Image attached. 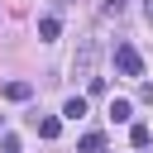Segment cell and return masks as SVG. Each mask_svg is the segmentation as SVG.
Listing matches in <instances>:
<instances>
[{"instance_id": "1", "label": "cell", "mask_w": 153, "mask_h": 153, "mask_svg": "<svg viewBox=\"0 0 153 153\" xmlns=\"http://www.w3.org/2000/svg\"><path fill=\"white\" fill-rule=\"evenodd\" d=\"M110 57H115V72H120V76H143V57H139L134 43H115Z\"/></svg>"}, {"instance_id": "2", "label": "cell", "mask_w": 153, "mask_h": 153, "mask_svg": "<svg viewBox=\"0 0 153 153\" xmlns=\"http://www.w3.org/2000/svg\"><path fill=\"white\" fill-rule=\"evenodd\" d=\"M91 67H96V38H81V48H76V62H72V72L91 81Z\"/></svg>"}, {"instance_id": "3", "label": "cell", "mask_w": 153, "mask_h": 153, "mask_svg": "<svg viewBox=\"0 0 153 153\" xmlns=\"http://www.w3.org/2000/svg\"><path fill=\"white\" fill-rule=\"evenodd\" d=\"M33 129H38V139H57V134H62V120H57V115H43V120L33 115Z\"/></svg>"}, {"instance_id": "4", "label": "cell", "mask_w": 153, "mask_h": 153, "mask_svg": "<svg viewBox=\"0 0 153 153\" xmlns=\"http://www.w3.org/2000/svg\"><path fill=\"white\" fill-rule=\"evenodd\" d=\"M57 33H62V24H57V14H43V19H38V38H43V43H53Z\"/></svg>"}, {"instance_id": "5", "label": "cell", "mask_w": 153, "mask_h": 153, "mask_svg": "<svg viewBox=\"0 0 153 153\" xmlns=\"http://www.w3.org/2000/svg\"><path fill=\"white\" fill-rule=\"evenodd\" d=\"M110 120H115V124H124V120H134V105L115 96V100H110Z\"/></svg>"}, {"instance_id": "6", "label": "cell", "mask_w": 153, "mask_h": 153, "mask_svg": "<svg viewBox=\"0 0 153 153\" xmlns=\"http://www.w3.org/2000/svg\"><path fill=\"white\" fill-rule=\"evenodd\" d=\"M5 96H10V100H29L33 86H29V81H5Z\"/></svg>"}, {"instance_id": "7", "label": "cell", "mask_w": 153, "mask_h": 153, "mask_svg": "<svg viewBox=\"0 0 153 153\" xmlns=\"http://www.w3.org/2000/svg\"><path fill=\"white\" fill-rule=\"evenodd\" d=\"M100 148H105V134H100V129L81 134V153H100Z\"/></svg>"}, {"instance_id": "8", "label": "cell", "mask_w": 153, "mask_h": 153, "mask_svg": "<svg viewBox=\"0 0 153 153\" xmlns=\"http://www.w3.org/2000/svg\"><path fill=\"white\" fill-rule=\"evenodd\" d=\"M62 115H67V120H81V115H86V96H72V100L62 105Z\"/></svg>"}, {"instance_id": "9", "label": "cell", "mask_w": 153, "mask_h": 153, "mask_svg": "<svg viewBox=\"0 0 153 153\" xmlns=\"http://www.w3.org/2000/svg\"><path fill=\"white\" fill-rule=\"evenodd\" d=\"M129 139H134V148H148V139H153V134H148V124H134V129H129Z\"/></svg>"}, {"instance_id": "10", "label": "cell", "mask_w": 153, "mask_h": 153, "mask_svg": "<svg viewBox=\"0 0 153 153\" xmlns=\"http://www.w3.org/2000/svg\"><path fill=\"white\" fill-rule=\"evenodd\" d=\"M124 5H129V0H100V10H105V14H124Z\"/></svg>"}, {"instance_id": "11", "label": "cell", "mask_w": 153, "mask_h": 153, "mask_svg": "<svg viewBox=\"0 0 153 153\" xmlns=\"http://www.w3.org/2000/svg\"><path fill=\"white\" fill-rule=\"evenodd\" d=\"M0 153H19V139H14V134H5V143H0Z\"/></svg>"}, {"instance_id": "12", "label": "cell", "mask_w": 153, "mask_h": 153, "mask_svg": "<svg viewBox=\"0 0 153 153\" xmlns=\"http://www.w3.org/2000/svg\"><path fill=\"white\" fill-rule=\"evenodd\" d=\"M143 19H148V24H153V0H148V5H143Z\"/></svg>"}, {"instance_id": "13", "label": "cell", "mask_w": 153, "mask_h": 153, "mask_svg": "<svg viewBox=\"0 0 153 153\" xmlns=\"http://www.w3.org/2000/svg\"><path fill=\"white\" fill-rule=\"evenodd\" d=\"M62 5H72V0H62Z\"/></svg>"}]
</instances>
